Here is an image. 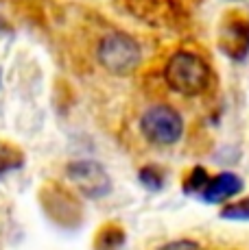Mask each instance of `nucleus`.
Wrapping results in <instances>:
<instances>
[{
  "mask_svg": "<svg viewBox=\"0 0 249 250\" xmlns=\"http://www.w3.org/2000/svg\"><path fill=\"white\" fill-rule=\"evenodd\" d=\"M0 83H2V68H0Z\"/></svg>",
  "mask_w": 249,
  "mask_h": 250,
  "instance_id": "2eb2a0df",
  "label": "nucleus"
},
{
  "mask_svg": "<svg viewBox=\"0 0 249 250\" xmlns=\"http://www.w3.org/2000/svg\"><path fill=\"white\" fill-rule=\"evenodd\" d=\"M25 152L16 146H9V144H0V179L9 172H16L25 166Z\"/></svg>",
  "mask_w": 249,
  "mask_h": 250,
  "instance_id": "1a4fd4ad",
  "label": "nucleus"
},
{
  "mask_svg": "<svg viewBox=\"0 0 249 250\" xmlns=\"http://www.w3.org/2000/svg\"><path fill=\"white\" fill-rule=\"evenodd\" d=\"M245 183L238 174L234 172H221L214 179H210L208 187L201 194V200L208 205H217V203H225V200L234 198L236 194H241Z\"/></svg>",
  "mask_w": 249,
  "mask_h": 250,
  "instance_id": "0eeeda50",
  "label": "nucleus"
},
{
  "mask_svg": "<svg viewBox=\"0 0 249 250\" xmlns=\"http://www.w3.org/2000/svg\"><path fill=\"white\" fill-rule=\"evenodd\" d=\"M219 48L227 59L245 61L249 55V16L227 11L219 24Z\"/></svg>",
  "mask_w": 249,
  "mask_h": 250,
  "instance_id": "39448f33",
  "label": "nucleus"
},
{
  "mask_svg": "<svg viewBox=\"0 0 249 250\" xmlns=\"http://www.w3.org/2000/svg\"><path fill=\"white\" fill-rule=\"evenodd\" d=\"M157 250H203V246L199 242H195V239H175V242L164 244Z\"/></svg>",
  "mask_w": 249,
  "mask_h": 250,
  "instance_id": "ddd939ff",
  "label": "nucleus"
},
{
  "mask_svg": "<svg viewBox=\"0 0 249 250\" xmlns=\"http://www.w3.org/2000/svg\"><path fill=\"white\" fill-rule=\"evenodd\" d=\"M97 59L109 74L127 76L140 65L142 50H140V44L131 35H127L123 31H114V33H107L99 42Z\"/></svg>",
  "mask_w": 249,
  "mask_h": 250,
  "instance_id": "f03ea898",
  "label": "nucleus"
},
{
  "mask_svg": "<svg viewBox=\"0 0 249 250\" xmlns=\"http://www.w3.org/2000/svg\"><path fill=\"white\" fill-rule=\"evenodd\" d=\"M164 81L171 91L186 98L201 96L210 87L212 70L208 61L193 50H177L164 65Z\"/></svg>",
  "mask_w": 249,
  "mask_h": 250,
  "instance_id": "f257e3e1",
  "label": "nucleus"
},
{
  "mask_svg": "<svg viewBox=\"0 0 249 250\" xmlns=\"http://www.w3.org/2000/svg\"><path fill=\"white\" fill-rule=\"evenodd\" d=\"M140 135L153 146H175L184 135V120L171 104H151L140 115Z\"/></svg>",
  "mask_w": 249,
  "mask_h": 250,
  "instance_id": "7ed1b4c3",
  "label": "nucleus"
},
{
  "mask_svg": "<svg viewBox=\"0 0 249 250\" xmlns=\"http://www.w3.org/2000/svg\"><path fill=\"white\" fill-rule=\"evenodd\" d=\"M229 2H241V0H229Z\"/></svg>",
  "mask_w": 249,
  "mask_h": 250,
  "instance_id": "dca6fc26",
  "label": "nucleus"
},
{
  "mask_svg": "<svg viewBox=\"0 0 249 250\" xmlns=\"http://www.w3.org/2000/svg\"><path fill=\"white\" fill-rule=\"evenodd\" d=\"M208 183H210V176H208V172H205V167H201V166H195L193 170L188 172V176L184 179V185H181V189H184V194H188V196H193V194H203V189L208 187Z\"/></svg>",
  "mask_w": 249,
  "mask_h": 250,
  "instance_id": "9d476101",
  "label": "nucleus"
},
{
  "mask_svg": "<svg viewBox=\"0 0 249 250\" xmlns=\"http://www.w3.org/2000/svg\"><path fill=\"white\" fill-rule=\"evenodd\" d=\"M66 179L88 200H100L112 191V176L103 163L92 159H76L66 166Z\"/></svg>",
  "mask_w": 249,
  "mask_h": 250,
  "instance_id": "20e7f679",
  "label": "nucleus"
},
{
  "mask_svg": "<svg viewBox=\"0 0 249 250\" xmlns=\"http://www.w3.org/2000/svg\"><path fill=\"white\" fill-rule=\"evenodd\" d=\"M138 181H140L149 191H160L162 187H164L166 174L160 166H145V167H140V172H138Z\"/></svg>",
  "mask_w": 249,
  "mask_h": 250,
  "instance_id": "9b49d317",
  "label": "nucleus"
},
{
  "mask_svg": "<svg viewBox=\"0 0 249 250\" xmlns=\"http://www.w3.org/2000/svg\"><path fill=\"white\" fill-rule=\"evenodd\" d=\"M219 215L229 222H249V196L236 203H227L219 211Z\"/></svg>",
  "mask_w": 249,
  "mask_h": 250,
  "instance_id": "f8f14e48",
  "label": "nucleus"
},
{
  "mask_svg": "<svg viewBox=\"0 0 249 250\" xmlns=\"http://www.w3.org/2000/svg\"><path fill=\"white\" fill-rule=\"evenodd\" d=\"M9 31H11V26H9V22L4 20L2 16H0V33H9Z\"/></svg>",
  "mask_w": 249,
  "mask_h": 250,
  "instance_id": "4468645a",
  "label": "nucleus"
},
{
  "mask_svg": "<svg viewBox=\"0 0 249 250\" xmlns=\"http://www.w3.org/2000/svg\"><path fill=\"white\" fill-rule=\"evenodd\" d=\"M124 244V229L121 224H105L94 237V250H121Z\"/></svg>",
  "mask_w": 249,
  "mask_h": 250,
  "instance_id": "6e6552de",
  "label": "nucleus"
},
{
  "mask_svg": "<svg viewBox=\"0 0 249 250\" xmlns=\"http://www.w3.org/2000/svg\"><path fill=\"white\" fill-rule=\"evenodd\" d=\"M40 200H42L46 215H49L52 222L61 224V227H68V229L76 227L81 222V205L66 187L57 185V183H49L40 191Z\"/></svg>",
  "mask_w": 249,
  "mask_h": 250,
  "instance_id": "423d86ee",
  "label": "nucleus"
}]
</instances>
